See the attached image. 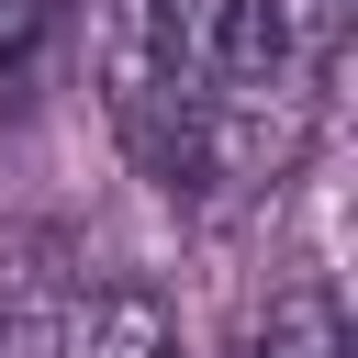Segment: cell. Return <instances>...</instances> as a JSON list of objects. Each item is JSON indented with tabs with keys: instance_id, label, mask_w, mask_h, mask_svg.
<instances>
[{
	"instance_id": "6da1fadb",
	"label": "cell",
	"mask_w": 358,
	"mask_h": 358,
	"mask_svg": "<svg viewBox=\"0 0 358 358\" xmlns=\"http://www.w3.org/2000/svg\"><path fill=\"white\" fill-rule=\"evenodd\" d=\"M235 22H246V0H101V112H112L123 157L168 190L190 168V134L235 56Z\"/></svg>"
},
{
	"instance_id": "7a4b0ae2",
	"label": "cell",
	"mask_w": 358,
	"mask_h": 358,
	"mask_svg": "<svg viewBox=\"0 0 358 358\" xmlns=\"http://www.w3.org/2000/svg\"><path fill=\"white\" fill-rule=\"evenodd\" d=\"M45 358H179V313L145 280H90L45 324Z\"/></svg>"
},
{
	"instance_id": "3957f363",
	"label": "cell",
	"mask_w": 358,
	"mask_h": 358,
	"mask_svg": "<svg viewBox=\"0 0 358 358\" xmlns=\"http://www.w3.org/2000/svg\"><path fill=\"white\" fill-rule=\"evenodd\" d=\"M235 358H347V313H336V291H324V280L268 291V313L246 324V347H235Z\"/></svg>"
},
{
	"instance_id": "277c9868",
	"label": "cell",
	"mask_w": 358,
	"mask_h": 358,
	"mask_svg": "<svg viewBox=\"0 0 358 358\" xmlns=\"http://www.w3.org/2000/svg\"><path fill=\"white\" fill-rule=\"evenodd\" d=\"M56 11H67V0H0V78H11V67L56 34Z\"/></svg>"
},
{
	"instance_id": "5b68a950",
	"label": "cell",
	"mask_w": 358,
	"mask_h": 358,
	"mask_svg": "<svg viewBox=\"0 0 358 358\" xmlns=\"http://www.w3.org/2000/svg\"><path fill=\"white\" fill-rule=\"evenodd\" d=\"M0 358H45V324H22V313H0Z\"/></svg>"
}]
</instances>
